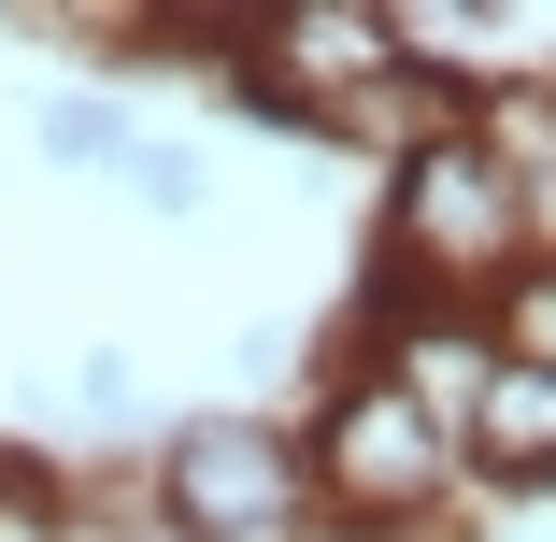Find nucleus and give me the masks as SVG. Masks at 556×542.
<instances>
[{"mask_svg": "<svg viewBox=\"0 0 556 542\" xmlns=\"http://www.w3.org/2000/svg\"><path fill=\"white\" fill-rule=\"evenodd\" d=\"M300 428V486H314V528L328 542H442V514L471 500V457H457V428H428L371 357L328 343L314 386L286 400Z\"/></svg>", "mask_w": 556, "mask_h": 542, "instance_id": "f257e3e1", "label": "nucleus"}, {"mask_svg": "<svg viewBox=\"0 0 556 542\" xmlns=\"http://www.w3.org/2000/svg\"><path fill=\"white\" fill-rule=\"evenodd\" d=\"M29 143H43L58 172H100V186H115V157L143 143V115H129L115 86H43V100H29Z\"/></svg>", "mask_w": 556, "mask_h": 542, "instance_id": "423d86ee", "label": "nucleus"}, {"mask_svg": "<svg viewBox=\"0 0 556 542\" xmlns=\"http://www.w3.org/2000/svg\"><path fill=\"white\" fill-rule=\"evenodd\" d=\"M0 542H15V428H0Z\"/></svg>", "mask_w": 556, "mask_h": 542, "instance_id": "1a4fd4ad", "label": "nucleus"}, {"mask_svg": "<svg viewBox=\"0 0 556 542\" xmlns=\"http://www.w3.org/2000/svg\"><path fill=\"white\" fill-rule=\"evenodd\" d=\"M457 457H471V500H556V371L542 357H500L485 371Z\"/></svg>", "mask_w": 556, "mask_h": 542, "instance_id": "39448f33", "label": "nucleus"}, {"mask_svg": "<svg viewBox=\"0 0 556 542\" xmlns=\"http://www.w3.org/2000/svg\"><path fill=\"white\" fill-rule=\"evenodd\" d=\"M400 72V15L386 0H257V58L229 72V100L286 143H328L357 100Z\"/></svg>", "mask_w": 556, "mask_h": 542, "instance_id": "20e7f679", "label": "nucleus"}, {"mask_svg": "<svg viewBox=\"0 0 556 542\" xmlns=\"http://www.w3.org/2000/svg\"><path fill=\"white\" fill-rule=\"evenodd\" d=\"M115 186H129V214H157V229L214 214V157H200V143H157V129H143V143L115 157Z\"/></svg>", "mask_w": 556, "mask_h": 542, "instance_id": "0eeeda50", "label": "nucleus"}, {"mask_svg": "<svg viewBox=\"0 0 556 542\" xmlns=\"http://www.w3.org/2000/svg\"><path fill=\"white\" fill-rule=\"evenodd\" d=\"M485 329H500V357H542V371H556V272H514V286L485 300Z\"/></svg>", "mask_w": 556, "mask_h": 542, "instance_id": "6e6552de", "label": "nucleus"}, {"mask_svg": "<svg viewBox=\"0 0 556 542\" xmlns=\"http://www.w3.org/2000/svg\"><path fill=\"white\" fill-rule=\"evenodd\" d=\"M371 257H386L414 300H471V314H485V300L528 272L500 157H485L471 129H442V143L386 157V172H371Z\"/></svg>", "mask_w": 556, "mask_h": 542, "instance_id": "7ed1b4c3", "label": "nucleus"}, {"mask_svg": "<svg viewBox=\"0 0 556 542\" xmlns=\"http://www.w3.org/2000/svg\"><path fill=\"white\" fill-rule=\"evenodd\" d=\"M129 514H143V542H328L314 486H300L286 400H200V414H172L143 443V471H129Z\"/></svg>", "mask_w": 556, "mask_h": 542, "instance_id": "f03ea898", "label": "nucleus"}]
</instances>
